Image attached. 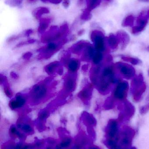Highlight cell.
Instances as JSON below:
<instances>
[{
    "mask_svg": "<svg viewBox=\"0 0 149 149\" xmlns=\"http://www.w3.org/2000/svg\"><path fill=\"white\" fill-rule=\"evenodd\" d=\"M101 0H86L87 8L86 9L91 11L100 4Z\"/></svg>",
    "mask_w": 149,
    "mask_h": 149,
    "instance_id": "cell-12",
    "label": "cell"
},
{
    "mask_svg": "<svg viewBox=\"0 0 149 149\" xmlns=\"http://www.w3.org/2000/svg\"><path fill=\"white\" fill-rule=\"evenodd\" d=\"M24 0H6L5 3L12 7H17L21 6Z\"/></svg>",
    "mask_w": 149,
    "mask_h": 149,
    "instance_id": "cell-20",
    "label": "cell"
},
{
    "mask_svg": "<svg viewBox=\"0 0 149 149\" xmlns=\"http://www.w3.org/2000/svg\"><path fill=\"white\" fill-rule=\"evenodd\" d=\"M105 1H110V0H105Z\"/></svg>",
    "mask_w": 149,
    "mask_h": 149,
    "instance_id": "cell-39",
    "label": "cell"
},
{
    "mask_svg": "<svg viewBox=\"0 0 149 149\" xmlns=\"http://www.w3.org/2000/svg\"><path fill=\"white\" fill-rule=\"evenodd\" d=\"M134 17L133 15H129L123 19L122 25L123 27H132L134 25Z\"/></svg>",
    "mask_w": 149,
    "mask_h": 149,
    "instance_id": "cell-16",
    "label": "cell"
},
{
    "mask_svg": "<svg viewBox=\"0 0 149 149\" xmlns=\"http://www.w3.org/2000/svg\"><path fill=\"white\" fill-rule=\"evenodd\" d=\"M115 68L119 71L122 76L125 79H129L134 77L136 71L130 65L122 62H118L114 65Z\"/></svg>",
    "mask_w": 149,
    "mask_h": 149,
    "instance_id": "cell-2",
    "label": "cell"
},
{
    "mask_svg": "<svg viewBox=\"0 0 149 149\" xmlns=\"http://www.w3.org/2000/svg\"><path fill=\"white\" fill-rule=\"evenodd\" d=\"M149 21V8L142 10L139 14L136 20V26L133 27L132 32L137 35L142 32L146 28Z\"/></svg>",
    "mask_w": 149,
    "mask_h": 149,
    "instance_id": "cell-1",
    "label": "cell"
},
{
    "mask_svg": "<svg viewBox=\"0 0 149 149\" xmlns=\"http://www.w3.org/2000/svg\"><path fill=\"white\" fill-rule=\"evenodd\" d=\"M71 143V140L69 138L63 139L62 142L57 146L56 149H63L68 148Z\"/></svg>",
    "mask_w": 149,
    "mask_h": 149,
    "instance_id": "cell-18",
    "label": "cell"
},
{
    "mask_svg": "<svg viewBox=\"0 0 149 149\" xmlns=\"http://www.w3.org/2000/svg\"><path fill=\"white\" fill-rule=\"evenodd\" d=\"M146 89V85L145 82L139 84L131 88V92L133 95L134 100L138 102L141 99L142 96Z\"/></svg>",
    "mask_w": 149,
    "mask_h": 149,
    "instance_id": "cell-7",
    "label": "cell"
},
{
    "mask_svg": "<svg viewBox=\"0 0 149 149\" xmlns=\"http://www.w3.org/2000/svg\"><path fill=\"white\" fill-rule=\"evenodd\" d=\"M115 99L113 96L108 97L104 103V108L106 110H110L113 109L115 107Z\"/></svg>",
    "mask_w": 149,
    "mask_h": 149,
    "instance_id": "cell-13",
    "label": "cell"
},
{
    "mask_svg": "<svg viewBox=\"0 0 149 149\" xmlns=\"http://www.w3.org/2000/svg\"><path fill=\"white\" fill-rule=\"evenodd\" d=\"M149 111V104H147L146 106H143L140 109V113L141 114L143 115L148 113Z\"/></svg>",
    "mask_w": 149,
    "mask_h": 149,
    "instance_id": "cell-28",
    "label": "cell"
},
{
    "mask_svg": "<svg viewBox=\"0 0 149 149\" xmlns=\"http://www.w3.org/2000/svg\"><path fill=\"white\" fill-rule=\"evenodd\" d=\"M118 132V121L115 120H110L106 128V134L109 140H112L117 135Z\"/></svg>",
    "mask_w": 149,
    "mask_h": 149,
    "instance_id": "cell-6",
    "label": "cell"
},
{
    "mask_svg": "<svg viewBox=\"0 0 149 149\" xmlns=\"http://www.w3.org/2000/svg\"><path fill=\"white\" fill-rule=\"evenodd\" d=\"M92 88L89 87L84 89L81 93V96L84 100H87L90 98L92 95Z\"/></svg>",
    "mask_w": 149,
    "mask_h": 149,
    "instance_id": "cell-22",
    "label": "cell"
},
{
    "mask_svg": "<svg viewBox=\"0 0 149 149\" xmlns=\"http://www.w3.org/2000/svg\"><path fill=\"white\" fill-rule=\"evenodd\" d=\"M119 42L122 44V49H124L127 46L130 41L129 35L124 31H119L116 34Z\"/></svg>",
    "mask_w": 149,
    "mask_h": 149,
    "instance_id": "cell-8",
    "label": "cell"
},
{
    "mask_svg": "<svg viewBox=\"0 0 149 149\" xmlns=\"http://www.w3.org/2000/svg\"><path fill=\"white\" fill-rule=\"evenodd\" d=\"M148 50L149 51V46H148Z\"/></svg>",
    "mask_w": 149,
    "mask_h": 149,
    "instance_id": "cell-37",
    "label": "cell"
},
{
    "mask_svg": "<svg viewBox=\"0 0 149 149\" xmlns=\"http://www.w3.org/2000/svg\"><path fill=\"white\" fill-rule=\"evenodd\" d=\"M89 149H100L99 147L97 146H93V147H91Z\"/></svg>",
    "mask_w": 149,
    "mask_h": 149,
    "instance_id": "cell-33",
    "label": "cell"
},
{
    "mask_svg": "<svg viewBox=\"0 0 149 149\" xmlns=\"http://www.w3.org/2000/svg\"><path fill=\"white\" fill-rule=\"evenodd\" d=\"M103 58V55L101 52H98L93 57V61L95 64L99 63Z\"/></svg>",
    "mask_w": 149,
    "mask_h": 149,
    "instance_id": "cell-24",
    "label": "cell"
},
{
    "mask_svg": "<svg viewBox=\"0 0 149 149\" xmlns=\"http://www.w3.org/2000/svg\"><path fill=\"white\" fill-rule=\"evenodd\" d=\"M50 13V10L46 7H40L36 8L32 11V15L36 19L40 20L42 18V16L45 14Z\"/></svg>",
    "mask_w": 149,
    "mask_h": 149,
    "instance_id": "cell-10",
    "label": "cell"
},
{
    "mask_svg": "<svg viewBox=\"0 0 149 149\" xmlns=\"http://www.w3.org/2000/svg\"><path fill=\"white\" fill-rule=\"evenodd\" d=\"M105 144L109 149H117V145L116 143L113 140H107L105 142Z\"/></svg>",
    "mask_w": 149,
    "mask_h": 149,
    "instance_id": "cell-25",
    "label": "cell"
},
{
    "mask_svg": "<svg viewBox=\"0 0 149 149\" xmlns=\"http://www.w3.org/2000/svg\"><path fill=\"white\" fill-rule=\"evenodd\" d=\"M73 80L72 79H67L66 83V87L68 90H71L73 89Z\"/></svg>",
    "mask_w": 149,
    "mask_h": 149,
    "instance_id": "cell-27",
    "label": "cell"
},
{
    "mask_svg": "<svg viewBox=\"0 0 149 149\" xmlns=\"http://www.w3.org/2000/svg\"><path fill=\"white\" fill-rule=\"evenodd\" d=\"M46 92L47 89L43 85L36 86L33 89V97L36 100L42 99L46 95Z\"/></svg>",
    "mask_w": 149,
    "mask_h": 149,
    "instance_id": "cell-9",
    "label": "cell"
},
{
    "mask_svg": "<svg viewBox=\"0 0 149 149\" xmlns=\"http://www.w3.org/2000/svg\"><path fill=\"white\" fill-rule=\"evenodd\" d=\"M91 38L94 44L95 49L98 52L103 51L105 48V37L101 31L95 30L91 34Z\"/></svg>",
    "mask_w": 149,
    "mask_h": 149,
    "instance_id": "cell-3",
    "label": "cell"
},
{
    "mask_svg": "<svg viewBox=\"0 0 149 149\" xmlns=\"http://www.w3.org/2000/svg\"><path fill=\"white\" fill-rule=\"evenodd\" d=\"M70 4L69 0H64L63 1V5L64 8H67Z\"/></svg>",
    "mask_w": 149,
    "mask_h": 149,
    "instance_id": "cell-32",
    "label": "cell"
},
{
    "mask_svg": "<svg viewBox=\"0 0 149 149\" xmlns=\"http://www.w3.org/2000/svg\"><path fill=\"white\" fill-rule=\"evenodd\" d=\"M51 21V19L49 17L41 18L40 19V23H39V28H38L39 31L42 32L45 30L48 27V25L50 23Z\"/></svg>",
    "mask_w": 149,
    "mask_h": 149,
    "instance_id": "cell-15",
    "label": "cell"
},
{
    "mask_svg": "<svg viewBox=\"0 0 149 149\" xmlns=\"http://www.w3.org/2000/svg\"><path fill=\"white\" fill-rule=\"evenodd\" d=\"M57 45L54 43H50L47 46L48 49L50 51L54 50L57 48Z\"/></svg>",
    "mask_w": 149,
    "mask_h": 149,
    "instance_id": "cell-30",
    "label": "cell"
},
{
    "mask_svg": "<svg viewBox=\"0 0 149 149\" xmlns=\"http://www.w3.org/2000/svg\"><path fill=\"white\" fill-rule=\"evenodd\" d=\"M129 87V84L127 81H124L120 82L117 85L114 93L115 99L123 101L126 100Z\"/></svg>",
    "mask_w": 149,
    "mask_h": 149,
    "instance_id": "cell-4",
    "label": "cell"
},
{
    "mask_svg": "<svg viewBox=\"0 0 149 149\" xmlns=\"http://www.w3.org/2000/svg\"><path fill=\"white\" fill-rule=\"evenodd\" d=\"M25 102V100L23 97L21 96H18L16 98V100L12 101L10 102V107L11 108H18L20 107H22L24 104Z\"/></svg>",
    "mask_w": 149,
    "mask_h": 149,
    "instance_id": "cell-14",
    "label": "cell"
},
{
    "mask_svg": "<svg viewBox=\"0 0 149 149\" xmlns=\"http://www.w3.org/2000/svg\"><path fill=\"white\" fill-rule=\"evenodd\" d=\"M128 149H137L136 148H135V147H132V148H130Z\"/></svg>",
    "mask_w": 149,
    "mask_h": 149,
    "instance_id": "cell-35",
    "label": "cell"
},
{
    "mask_svg": "<svg viewBox=\"0 0 149 149\" xmlns=\"http://www.w3.org/2000/svg\"><path fill=\"white\" fill-rule=\"evenodd\" d=\"M138 1H139L140 2H149V0H138Z\"/></svg>",
    "mask_w": 149,
    "mask_h": 149,
    "instance_id": "cell-34",
    "label": "cell"
},
{
    "mask_svg": "<svg viewBox=\"0 0 149 149\" xmlns=\"http://www.w3.org/2000/svg\"><path fill=\"white\" fill-rule=\"evenodd\" d=\"M17 126H18V128H21L22 131L26 134H31L34 132L32 127L28 124H24L23 125H21V124H18Z\"/></svg>",
    "mask_w": 149,
    "mask_h": 149,
    "instance_id": "cell-21",
    "label": "cell"
},
{
    "mask_svg": "<svg viewBox=\"0 0 149 149\" xmlns=\"http://www.w3.org/2000/svg\"><path fill=\"white\" fill-rule=\"evenodd\" d=\"M119 108L123 110V113H122L124 114L125 118L127 120L133 117L135 113L134 106L127 100L123 101V104L119 106Z\"/></svg>",
    "mask_w": 149,
    "mask_h": 149,
    "instance_id": "cell-5",
    "label": "cell"
},
{
    "mask_svg": "<svg viewBox=\"0 0 149 149\" xmlns=\"http://www.w3.org/2000/svg\"><path fill=\"white\" fill-rule=\"evenodd\" d=\"M46 149H52L50 147H48V148H46Z\"/></svg>",
    "mask_w": 149,
    "mask_h": 149,
    "instance_id": "cell-36",
    "label": "cell"
},
{
    "mask_svg": "<svg viewBox=\"0 0 149 149\" xmlns=\"http://www.w3.org/2000/svg\"><path fill=\"white\" fill-rule=\"evenodd\" d=\"M92 15L91 12L85 9L80 16V19L84 21H88L92 18Z\"/></svg>",
    "mask_w": 149,
    "mask_h": 149,
    "instance_id": "cell-23",
    "label": "cell"
},
{
    "mask_svg": "<svg viewBox=\"0 0 149 149\" xmlns=\"http://www.w3.org/2000/svg\"><path fill=\"white\" fill-rule=\"evenodd\" d=\"M43 2H50L54 4H58L60 3L62 0H41Z\"/></svg>",
    "mask_w": 149,
    "mask_h": 149,
    "instance_id": "cell-29",
    "label": "cell"
},
{
    "mask_svg": "<svg viewBox=\"0 0 149 149\" xmlns=\"http://www.w3.org/2000/svg\"><path fill=\"white\" fill-rule=\"evenodd\" d=\"M85 120L87 124L90 127L95 126L96 125V120L95 118L92 115L87 114L85 116Z\"/></svg>",
    "mask_w": 149,
    "mask_h": 149,
    "instance_id": "cell-17",
    "label": "cell"
},
{
    "mask_svg": "<svg viewBox=\"0 0 149 149\" xmlns=\"http://www.w3.org/2000/svg\"><path fill=\"white\" fill-rule=\"evenodd\" d=\"M78 63L76 60H72L69 64V68L72 72H75L78 70Z\"/></svg>",
    "mask_w": 149,
    "mask_h": 149,
    "instance_id": "cell-26",
    "label": "cell"
},
{
    "mask_svg": "<svg viewBox=\"0 0 149 149\" xmlns=\"http://www.w3.org/2000/svg\"><path fill=\"white\" fill-rule=\"evenodd\" d=\"M148 75H149V70H148Z\"/></svg>",
    "mask_w": 149,
    "mask_h": 149,
    "instance_id": "cell-38",
    "label": "cell"
},
{
    "mask_svg": "<svg viewBox=\"0 0 149 149\" xmlns=\"http://www.w3.org/2000/svg\"><path fill=\"white\" fill-rule=\"evenodd\" d=\"M121 58L124 61L129 62L132 64L136 65L140 64L142 63V61L140 59L134 58L126 56H121Z\"/></svg>",
    "mask_w": 149,
    "mask_h": 149,
    "instance_id": "cell-19",
    "label": "cell"
},
{
    "mask_svg": "<svg viewBox=\"0 0 149 149\" xmlns=\"http://www.w3.org/2000/svg\"><path fill=\"white\" fill-rule=\"evenodd\" d=\"M108 42L110 47L113 49H115L120 43L117 36L113 34H110L107 38Z\"/></svg>",
    "mask_w": 149,
    "mask_h": 149,
    "instance_id": "cell-11",
    "label": "cell"
},
{
    "mask_svg": "<svg viewBox=\"0 0 149 149\" xmlns=\"http://www.w3.org/2000/svg\"><path fill=\"white\" fill-rule=\"evenodd\" d=\"M47 116H48V113L47 111H43L42 113H40V115H39V118L41 120H43L45 119L47 117Z\"/></svg>",
    "mask_w": 149,
    "mask_h": 149,
    "instance_id": "cell-31",
    "label": "cell"
}]
</instances>
